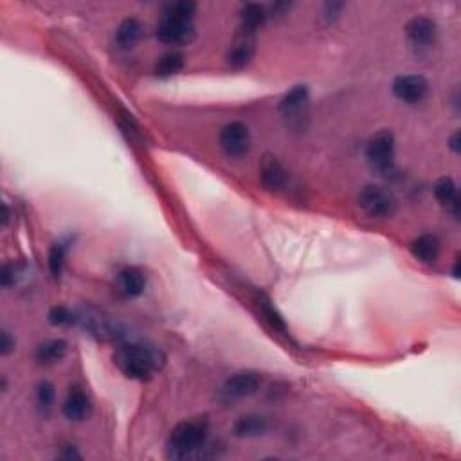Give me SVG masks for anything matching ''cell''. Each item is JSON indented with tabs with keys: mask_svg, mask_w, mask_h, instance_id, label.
Returning <instances> with one entry per match:
<instances>
[{
	"mask_svg": "<svg viewBox=\"0 0 461 461\" xmlns=\"http://www.w3.org/2000/svg\"><path fill=\"white\" fill-rule=\"evenodd\" d=\"M207 423L204 420H190L175 427L168 440V456L175 460L191 456L206 443Z\"/></svg>",
	"mask_w": 461,
	"mask_h": 461,
	"instance_id": "obj_1",
	"label": "cell"
},
{
	"mask_svg": "<svg viewBox=\"0 0 461 461\" xmlns=\"http://www.w3.org/2000/svg\"><path fill=\"white\" fill-rule=\"evenodd\" d=\"M115 362L126 377L145 380L159 368V355L148 348L126 346L115 355Z\"/></svg>",
	"mask_w": 461,
	"mask_h": 461,
	"instance_id": "obj_2",
	"label": "cell"
},
{
	"mask_svg": "<svg viewBox=\"0 0 461 461\" xmlns=\"http://www.w3.org/2000/svg\"><path fill=\"white\" fill-rule=\"evenodd\" d=\"M366 157L378 172H391L395 162V135L389 130H382L368 141Z\"/></svg>",
	"mask_w": 461,
	"mask_h": 461,
	"instance_id": "obj_3",
	"label": "cell"
},
{
	"mask_svg": "<svg viewBox=\"0 0 461 461\" xmlns=\"http://www.w3.org/2000/svg\"><path fill=\"white\" fill-rule=\"evenodd\" d=\"M358 206L371 218H385L395 213L397 202L389 191L378 186H366L358 193Z\"/></svg>",
	"mask_w": 461,
	"mask_h": 461,
	"instance_id": "obj_4",
	"label": "cell"
},
{
	"mask_svg": "<svg viewBox=\"0 0 461 461\" xmlns=\"http://www.w3.org/2000/svg\"><path fill=\"white\" fill-rule=\"evenodd\" d=\"M220 146L229 157H240L251 148V134L244 123H229L220 132Z\"/></svg>",
	"mask_w": 461,
	"mask_h": 461,
	"instance_id": "obj_5",
	"label": "cell"
},
{
	"mask_svg": "<svg viewBox=\"0 0 461 461\" xmlns=\"http://www.w3.org/2000/svg\"><path fill=\"white\" fill-rule=\"evenodd\" d=\"M157 38L164 43H190L195 38L193 24L190 20H177L164 16L157 27Z\"/></svg>",
	"mask_w": 461,
	"mask_h": 461,
	"instance_id": "obj_6",
	"label": "cell"
},
{
	"mask_svg": "<svg viewBox=\"0 0 461 461\" xmlns=\"http://www.w3.org/2000/svg\"><path fill=\"white\" fill-rule=\"evenodd\" d=\"M427 80L423 76H400L393 83V92L398 100L408 101V103H416L422 101L427 94Z\"/></svg>",
	"mask_w": 461,
	"mask_h": 461,
	"instance_id": "obj_7",
	"label": "cell"
},
{
	"mask_svg": "<svg viewBox=\"0 0 461 461\" xmlns=\"http://www.w3.org/2000/svg\"><path fill=\"white\" fill-rule=\"evenodd\" d=\"M259 384H261V378L256 373H238L234 377L229 378L224 385L225 397L229 398H244L251 397L258 391Z\"/></svg>",
	"mask_w": 461,
	"mask_h": 461,
	"instance_id": "obj_8",
	"label": "cell"
},
{
	"mask_svg": "<svg viewBox=\"0 0 461 461\" xmlns=\"http://www.w3.org/2000/svg\"><path fill=\"white\" fill-rule=\"evenodd\" d=\"M306 103H309V88L305 85H298L283 98L279 110L286 119H299L301 114H305Z\"/></svg>",
	"mask_w": 461,
	"mask_h": 461,
	"instance_id": "obj_9",
	"label": "cell"
},
{
	"mask_svg": "<svg viewBox=\"0 0 461 461\" xmlns=\"http://www.w3.org/2000/svg\"><path fill=\"white\" fill-rule=\"evenodd\" d=\"M405 33L415 46H431L436 40V24L425 16H416L409 20Z\"/></svg>",
	"mask_w": 461,
	"mask_h": 461,
	"instance_id": "obj_10",
	"label": "cell"
},
{
	"mask_svg": "<svg viewBox=\"0 0 461 461\" xmlns=\"http://www.w3.org/2000/svg\"><path fill=\"white\" fill-rule=\"evenodd\" d=\"M90 413V400L80 389H73V391L67 395L63 404V415L69 420H74V422H80V420H85Z\"/></svg>",
	"mask_w": 461,
	"mask_h": 461,
	"instance_id": "obj_11",
	"label": "cell"
},
{
	"mask_svg": "<svg viewBox=\"0 0 461 461\" xmlns=\"http://www.w3.org/2000/svg\"><path fill=\"white\" fill-rule=\"evenodd\" d=\"M261 182L271 191H278L285 186L286 175L281 164L274 157H265L261 162Z\"/></svg>",
	"mask_w": 461,
	"mask_h": 461,
	"instance_id": "obj_12",
	"label": "cell"
},
{
	"mask_svg": "<svg viewBox=\"0 0 461 461\" xmlns=\"http://www.w3.org/2000/svg\"><path fill=\"white\" fill-rule=\"evenodd\" d=\"M411 252L423 263H432L440 254V242L432 234H422L411 244Z\"/></svg>",
	"mask_w": 461,
	"mask_h": 461,
	"instance_id": "obj_13",
	"label": "cell"
},
{
	"mask_svg": "<svg viewBox=\"0 0 461 461\" xmlns=\"http://www.w3.org/2000/svg\"><path fill=\"white\" fill-rule=\"evenodd\" d=\"M267 420L263 418V416H256V415H249V416H242L233 427L234 436L238 438H254V436H261L263 432L267 431Z\"/></svg>",
	"mask_w": 461,
	"mask_h": 461,
	"instance_id": "obj_14",
	"label": "cell"
},
{
	"mask_svg": "<svg viewBox=\"0 0 461 461\" xmlns=\"http://www.w3.org/2000/svg\"><path fill=\"white\" fill-rule=\"evenodd\" d=\"M146 286V279L139 269H125L119 274V289L126 298H138Z\"/></svg>",
	"mask_w": 461,
	"mask_h": 461,
	"instance_id": "obj_15",
	"label": "cell"
},
{
	"mask_svg": "<svg viewBox=\"0 0 461 461\" xmlns=\"http://www.w3.org/2000/svg\"><path fill=\"white\" fill-rule=\"evenodd\" d=\"M67 353V343L65 341H47V343L40 344L38 350H36V361L40 364H54V362H60L61 358Z\"/></svg>",
	"mask_w": 461,
	"mask_h": 461,
	"instance_id": "obj_16",
	"label": "cell"
},
{
	"mask_svg": "<svg viewBox=\"0 0 461 461\" xmlns=\"http://www.w3.org/2000/svg\"><path fill=\"white\" fill-rule=\"evenodd\" d=\"M435 195H436V199H438L443 206H450L452 207L454 214H457V206H460L457 200L460 199H457L456 184H454V180L450 179V177H443V179H440L438 182H436Z\"/></svg>",
	"mask_w": 461,
	"mask_h": 461,
	"instance_id": "obj_17",
	"label": "cell"
},
{
	"mask_svg": "<svg viewBox=\"0 0 461 461\" xmlns=\"http://www.w3.org/2000/svg\"><path fill=\"white\" fill-rule=\"evenodd\" d=\"M143 35V26L135 19H126L125 22L119 26L118 31V42L119 46L128 49V47H134L135 43L139 42Z\"/></svg>",
	"mask_w": 461,
	"mask_h": 461,
	"instance_id": "obj_18",
	"label": "cell"
},
{
	"mask_svg": "<svg viewBox=\"0 0 461 461\" xmlns=\"http://www.w3.org/2000/svg\"><path fill=\"white\" fill-rule=\"evenodd\" d=\"M182 67H184L182 54L168 53V54H164V56L157 61L155 73H157V76L168 78V76H173V74L180 73V71H182Z\"/></svg>",
	"mask_w": 461,
	"mask_h": 461,
	"instance_id": "obj_19",
	"label": "cell"
},
{
	"mask_svg": "<svg viewBox=\"0 0 461 461\" xmlns=\"http://www.w3.org/2000/svg\"><path fill=\"white\" fill-rule=\"evenodd\" d=\"M240 15H242V22H244V26L249 27V29H256V27L261 26V24L265 22V19H267V11H265V8L259 4L244 6Z\"/></svg>",
	"mask_w": 461,
	"mask_h": 461,
	"instance_id": "obj_20",
	"label": "cell"
},
{
	"mask_svg": "<svg viewBox=\"0 0 461 461\" xmlns=\"http://www.w3.org/2000/svg\"><path fill=\"white\" fill-rule=\"evenodd\" d=\"M252 54H254V51H252V47L249 43H240V46H237L229 53V63L234 69H242V67H245L251 61Z\"/></svg>",
	"mask_w": 461,
	"mask_h": 461,
	"instance_id": "obj_21",
	"label": "cell"
},
{
	"mask_svg": "<svg viewBox=\"0 0 461 461\" xmlns=\"http://www.w3.org/2000/svg\"><path fill=\"white\" fill-rule=\"evenodd\" d=\"M195 9H197V6H195L193 2H175V4L168 6L164 16L177 20H190L191 22V19H193L195 15Z\"/></svg>",
	"mask_w": 461,
	"mask_h": 461,
	"instance_id": "obj_22",
	"label": "cell"
},
{
	"mask_svg": "<svg viewBox=\"0 0 461 461\" xmlns=\"http://www.w3.org/2000/svg\"><path fill=\"white\" fill-rule=\"evenodd\" d=\"M259 306H261L263 316L267 317V321L271 323V326L274 328V330H278V332L285 333L286 326H285V323H283L281 317H279V314L274 310V306H272L267 299H261V301H259Z\"/></svg>",
	"mask_w": 461,
	"mask_h": 461,
	"instance_id": "obj_23",
	"label": "cell"
},
{
	"mask_svg": "<svg viewBox=\"0 0 461 461\" xmlns=\"http://www.w3.org/2000/svg\"><path fill=\"white\" fill-rule=\"evenodd\" d=\"M63 261H65V249L61 244H56L49 252V269L51 274L54 278L61 274V269H63Z\"/></svg>",
	"mask_w": 461,
	"mask_h": 461,
	"instance_id": "obj_24",
	"label": "cell"
},
{
	"mask_svg": "<svg viewBox=\"0 0 461 461\" xmlns=\"http://www.w3.org/2000/svg\"><path fill=\"white\" fill-rule=\"evenodd\" d=\"M49 321L53 324H56V326H61V324H69V323H73V314H71L67 309H63V306H56V309L51 310Z\"/></svg>",
	"mask_w": 461,
	"mask_h": 461,
	"instance_id": "obj_25",
	"label": "cell"
},
{
	"mask_svg": "<svg viewBox=\"0 0 461 461\" xmlns=\"http://www.w3.org/2000/svg\"><path fill=\"white\" fill-rule=\"evenodd\" d=\"M54 400V388L53 384H49V382H43V384H40L38 388V402L42 405H46V408H49L51 404H53Z\"/></svg>",
	"mask_w": 461,
	"mask_h": 461,
	"instance_id": "obj_26",
	"label": "cell"
},
{
	"mask_svg": "<svg viewBox=\"0 0 461 461\" xmlns=\"http://www.w3.org/2000/svg\"><path fill=\"white\" fill-rule=\"evenodd\" d=\"M13 348H15V341L9 337L8 332H4L2 333V339H0V351H2V355H8Z\"/></svg>",
	"mask_w": 461,
	"mask_h": 461,
	"instance_id": "obj_27",
	"label": "cell"
},
{
	"mask_svg": "<svg viewBox=\"0 0 461 461\" xmlns=\"http://www.w3.org/2000/svg\"><path fill=\"white\" fill-rule=\"evenodd\" d=\"M457 141H460V132H456V134L450 138V148L454 150V152H457L460 150V146H457Z\"/></svg>",
	"mask_w": 461,
	"mask_h": 461,
	"instance_id": "obj_28",
	"label": "cell"
}]
</instances>
